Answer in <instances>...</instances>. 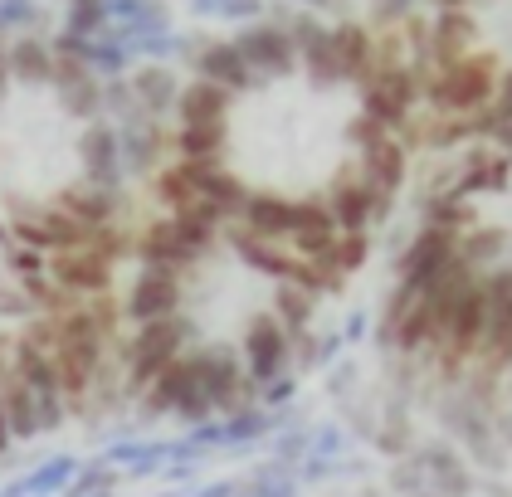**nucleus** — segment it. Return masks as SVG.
Wrapping results in <instances>:
<instances>
[{
    "mask_svg": "<svg viewBox=\"0 0 512 497\" xmlns=\"http://www.w3.org/2000/svg\"><path fill=\"white\" fill-rule=\"evenodd\" d=\"M420 142L400 30L278 15L191 54L157 200L230 215L342 278L391 215Z\"/></svg>",
    "mask_w": 512,
    "mask_h": 497,
    "instance_id": "obj_1",
    "label": "nucleus"
},
{
    "mask_svg": "<svg viewBox=\"0 0 512 497\" xmlns=\"http://www.w3.org/2000/svg\"><path fill=\"white\" fill-rule=\"evenodd\" d=\"M337 283L274 234L157 200L118 273L113 361L161 410H244L298 371Z\"/></svg>",
    "mask_w": 512,
    "mask_h": 497,
    "instance_id": "obj_2",
    "label": "nucleus"
},
{
    "mask_svg": "<svg viewBox=\"0 0 512 497\" xmlns=\"http://www.w3.org/2000/svg\"><path fill=\"white\" fill-rule=\"evenodd\" d=\"M171 117L103 83L88 39L0 44V225L93 273H122L137 176L157 195Z\"/></svg>",
    "mask_w": 512,
    "mask_h": 497,
    "instance_id": "obj_3",
    "label": "nucleus"
},
{
    "mask_svg": "<svg viewBox=\"0 0 512 497\" xmlns=\"http://www.w3.org/2000/svg\"><path fill=\"white\" fill-rule=\"evenodd\" d=\"M400 332L449 366H512V132L469 147L400 268Z\"/></svg>",
    "mask_w": 512,
    "mask_h": 497,
    "instance_id": "obj_4",
    "label": "nucleus"
},
{
    "mask_svg": "<svg viewBox=\"0 0 512 497\" xmlns=\"http://www.w3.org/2000/svg\"><path fill=\"white\" fill-rule=\"evenodd\" d=\"M118 346V273H93L0 225V424L54 410Z\"/></svg>",
    "mask_w": 512,
    "mask_h": 497,
    "instance_id": "obj_5",
    "label": "nucleus"
}]
</instances>
